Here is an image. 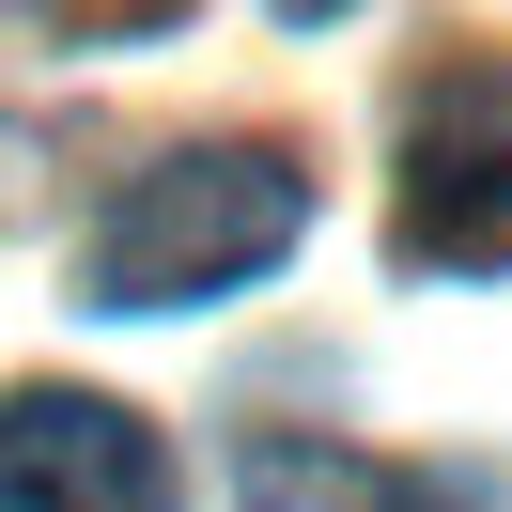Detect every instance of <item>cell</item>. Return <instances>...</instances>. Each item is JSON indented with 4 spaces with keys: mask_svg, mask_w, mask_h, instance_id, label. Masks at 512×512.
<instances>
[{
    "mask_svg": "<svg viewBox=\"0 0 512 512\" xmlns=\"http://www.w3.org/2000/svg\"><path fill=\"white\" fill-rule=\"evenodd\" d=\"M0 16H32V32H63V47H140V32H171L187 0H0Z\"/></svg>",
    "mask_w": 512,
    "mask_h": 512,
    "instance_id": "obj_5",
    "label": "cell"
},
{
    "mask_svg": "<svg viewBox=\"0 0 512 512\" xmlns=\"http://www.w3.org/2000/svg\"><path fill=\"white\" fill-rule=\"evenodd\" d=\"M0 512H171V450L109 388H0Z\"/></svg>",
    "mask_w": 512,
    "mask_h": 512,
    "instance_id": "obj_3",
    "label": "cell"
},
{
    "mask_svg": "<svg viewBox=\"0 0 512 512\" xmlns=\"http://www.w3.org/2000/svg\"><path fill=\"white\" fill-rule=\"evenodd\" d=\"M295 233H311V156L295 140H187L94 218L78 280H94V311H187V295H249Z\"/></svg>",
    "mask_w": 512,
    "mask_h": 512,
    "instance_id": "obj_1",
    "label": "cell"
},
{
    "mask_svg": "<svg viewBox=\"0 0 512 512\" xmlns=\"http://www.w3.org/2000/svg\"><path fill=\"white\" fill-rule=\"evenodd\" d=\"M388 249H404L419 280H497L512 264V47H450L404 94Z\"/></svg>",
    "mask_w": 512,
    "mask_h": 512,
    "instance_id": "obj_2",
    "label": "cell"
},
{
    "mask_svg": "<svg viewBox=\"0 0 512 512\" xmlns=\"http://www.w3.org/2000/svg\"><path fill=\"white\" fill-rule=\"evenodd\" d=\"M249 512H466V497L435 466H388V450H342V435H264Z\"/></svg>",
    "mask_w": 512,
    "mask_h": 512,
    "instance_id": "obj_4",
    "label": "cell"
},
{
    "mask_svg": "<svg viewBox=\"0 0 512 512\" xmlns=\"http://www.w3.org/2000/svg\"><path fill=\"white\" fill-rule=\"evenodd\" d=\"M264 16H295V32H326V16H357V0H264Z\"/></svg>",
    "mask_w": 512,
    "mask_h": 512,
    "instance_id": "obj_6",
    "label": "cell"
}]
</instances>
